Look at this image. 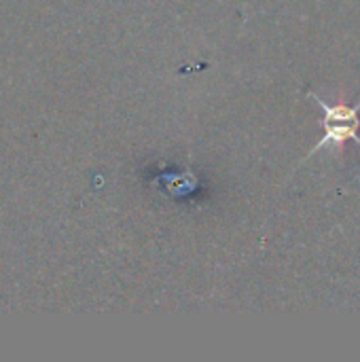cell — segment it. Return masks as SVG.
<instances>
[{"label":"cell","instance_id":"obj_1","mask_svg":"<svg viewBox=\"0 0 360 362\" xmlns=\"http://www.w3.org/2000/svg\"><path fill=\"white\" fill-rule=\"evenodd\" d=\"M310 95L316 98L314 93H310ZM316 102H318V104L323 106V110H325V121H323V125H325V136H323V140L308 153L306 159H310L316 151H323V148H327V146H335V148L342 151L344 144H346L348 140H354L356 144H360V102L356 106H346V104L329 106V104H325V100H320V98H316Z\"/></svg>","mask_w":360,"mask_h":362}]
</instances>
